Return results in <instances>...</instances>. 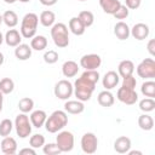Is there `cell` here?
Listing matches in <instances>:
<instances>
[{"instance_id":"obj_7","label":"cell","mask_w":155,"mask_h":155,"mask_svg":"<svg viewBox=\"0 0 155 155\" xmlns=\"http://www.w3.org/2000/svg\"><path fill=\"white\" fill-rule=\"evenodd\" d=\"M137 74L143 79H153L155 78V61L153 58L143 59L137 67Z\"/></svg>"},{"instance_id":"obj_18","label":"cell","mask_w":155,"mask_h":155,"mask_svg":"<svg viewBox=\"0 0 155 155\" xmlns=\"http://www.w3.org/2000/svg\"><path fill=\"white\" fill-rule=\"evenodd\" d=\"M15 56L19 61H27L31 57V47L27 44H19L15 48Z\"/></svg>"},{"instance_id":"obj_35","label":"cell","mask_w":155,"mask_h":155,"mask_svg":"<svg viewBox=\"0 0 155 155\" xmlns=\"http://www.w3.org/2000/svg\"><path fill=\"white\" fill-rule=\"evenodd\" d=\"M13 128V122L10 120V119H4L1 122H0V136L1 137H6L11 133Z\"/></svg>"},{"instance_id":"obj_42","label":"cell","mask_w":155,"mask_h":155,"mask_svg":"<svg viewBox=\"0 0 155 155\" xmlns=\"http://www.w3.org/2000/svg\"><path fill=\"white\" fill-rule=\"evenodd\" d=\"M128 10H136L140 6V0H125Z\"/></svg>"},{"instance_id":"obj_48","label":"cell","mask_w":155,"mask_h":155,"mask_svg":"<svg viewBox=\"0 0 155 155\" xmlns=\"http://www.w3.org/2000/svg\"><path fill=\"white\" fill-rule=\"evenodd\" d=\"M4 59H5V58H4V54H2L1 52H0V65H1L2 63H4Z\"/></svg>"},{"instance_id":"obj_17","label":"cell","mask_w":155,"mask_h":155,"mask_svg":"<svg viewBox=\"0 0 155 155\" xmlns=\"http://www.w3.org/2000/svg\"><path fill=\"white\" fill-rule=\"evenodd\" d=\"M47 119V115L44 110H34L30 116H29V120L31 122V126H34L35 128H40L45 125V121Z\"/></svg>"},{"instance_id":"obj_2","label":"cell","mask_w":155,"mask_h":155,"mask_svg":"<svg viewBox=\"0 0 155 155\" xmlns=\"http://www.w3.org/2000/svg\"><path fill=\"white\" fill-rule=\"evenodd\" d=\"M96 88V85L85 80L84 78H79L75 80L74 82V94L75 97L78 98V101H81V102H86V101H90L91 99V96L93 93Z\"/></svg>"},{"instance_id":"obj_39","label":"cell","mask_w":155,"mask_h":155,"mask_svg":"<svg viewBox=\"0 0 155 155\" xmlns=\"http://www.w3.org/2000/svg\"><path fill=\"white\" fill-rule=\"evenodd\" d=\"M44 61L47 64H54L58 61V53L54 50H48L44 54Z\"/></svg>"},{"instance_id":"obj_25","label":"cell","mask_w":155,"mask_h":155,"mask_svg":"<svg viewBox=\"0 0 155 155\" xmlns=\"http://www.w3.org/2000/svg\"><path fill=\"white\" fill-rule=\"evenodd\" d=\"M69 29L74 35H82L86 30V27L82 24V22L79 19V17H73L69 19Z\"/></svg>"},{"instance_id":"obj_8","label":"cell","mask_w":155,"mask_h":155,"mask_svg":"<svg viewBox=\"0 0 155 155\" xmlns=\"http://www.w3.org/2000/svg\"><path fill=\"white\" fill-rule=\"evenodd\" d=\"M73 91H74V87H73L70 81H68V80H59L56 84L53 92H54V96L57 98L67 101V99H69L71 97Z\"/></svg>"},{"instance_id":"obj_27","label":"cell","mask_w":155,"mask_h":155,"mask_svg":"<svg viewBox=\"0 0 155 155\" xmlns=\"http://www.w3.org/2000/svg\"><path fill=\"white\" fill-rule=\"evenodd\" d=\"M39 21L40 23L44 25V27H52L54 24V21H56V16L52 11L50 10H46V11H42L40 13V17H39Z\"/></svg>"},{"instance_id":"obj_28","label":"cell","mask_w":155,"mask_h":155,"mask_svg":"<svg viewBox=\"0 0 155 155\" xmlns=\"http://www.w3.org/2000/svg\"><path fill=\"white\" fill-rule=\"evenodd\" d=\"M2 22L8 27V28H13L18 24V16L16 15L15 11H5L2 15Z\"/></svg>"},{"instance_id":"obj_10","label":"cell","mask_w":155,"mask_h":155,"mask_svg":"<svg viewBox=\"0 0 155 155\" xmlns=\"http://www.w3.org/2000/svg\"><path fill=\"white\" fill-rule=\"evenodd\" d=\"M116 97L120 102H122L124 104H127V105H132L138 101V94L134 90L126 88V87H122V86L117 90Z\"/></svg>"},{"instance_id":"obj_13","label":"cell","mask_w":155,"mask_h":155,"mask_svg":"<svg viewBox=\"0 0 155 155\" xmlns=\"http://www.w3.org/2000/svg\"><path fill=\"white\" fill-rule=\"evenodd\" d=\"M120 81V75L114 71V70H110L108 73H105V75L103 76V80H102V84H103V87L105 90H111L114 87L117 86Z\"/></svg>"},{"instance_id":"obj_29","label":"cell","mask_w":155,"mask_h":155,"mask_svg":"<svg viewBox=\"0 0 155 155\" xmlns=\"http://www.w3.org/2000/svg\"><path fill=\"white\" fill-rule=\"evenodd\" d=\"M138 126L144 131H150L154 127V120L148 114H142L138 117Z\"/></svg>"},{"instance_id":"obj_19","label":"cell","mask_w":155,"mask_h":155,"mask_svg":"<svg viewBox=\"0 0 155 155\" xmlns=\"http://www.w3.org/2000/svg\"><path fill=\"white\" fill-rule=\"evenodd\" d=\"M65 113L69 114H81L85 110V105L81 101H67L64 104Z\"/></svg>"},{"instance_id":"obj_26","label":"cell","mask_w":155,"mask_h":155,"mask_svg":"<svg viewBox=\"0 0 155 155\" xmlns=\"http://www.w3.org/2000/svg\"><path fill=\"white\" fill-rule=\"evenodd\" d=\"M30 47L31 50L35 51H42L47 47V39L44 35H34L30 41Z\"/></svg>"},{"instance_id":"obj_53","label":"cell","mask_w":155,"mask_h":155,"mask_svg":"<svg viewBox=\"0 0 155 155\" xmlns=\"http://www.w3.org/2000/svg\"><path fill=\"white\" fill-rule=\"evenodd\" d=\"M79 1H86V0H79Z\"/></svg>"},{"instance_id":"obj_38","label":"cell","mask_w":155,"mask_h":155,"mask_svg":"<svg viewBox=\"0 0 155 155\" xmlns=\"http://www.w3.org/2000/svg\"><path fill=\"white\" fill-rule=\"evenodd\" d=\"M42 151L45 155H57V154H61L62 151L59 150L58 145L56 143H48V144H44V148H42Z\"/></svg>"},{"instance_id":"obj_22","label":"cell","mask_w":155,"mask_h":155,"mask_svg":"<svg viewBox=\"0 0 155 155\" xmlns=\"http://www.w3.org/2000/svg\"><path fill=\"white\" fill-rule=\"evenodd\" d=\"M99 5L102 10L108 15H114L120 7L121 2L119 0H99Z\"/></svg>"},{"instance_id":"obj_45","label":"cell","mask_w":155,"mask_h":155,"mask_svg":"<svg viewBox=\"0 0 155 155\" xmlns=\"http://www.w3.org/2000/svg\"><path fill=\"white\" fill-rule=\"evenodd\" d=\"M44 6H53L58 0H39Z\"/></svg>"},{"instance_id":"obj_31","label":"cell","mask_w":155,"mask_h":155,"mask_svg":"<svg viewBox=\"0 0 155 155\" xmlns=\"http://www.w3.org/2000/svg\"><path fill=\"white\" fill-rule=\"evenodd\" d=\"M15 88V82L10 78H4L0 80V91L4 94H10Z\"/></svg>"},{"instance_id":"obj_37","label":"cell","mask_w":155,"mask_h":155,"mask_svg":"<svg viewBox=\"0 0 155 155\" xmlns=\"http://www.w3.org/2000/svg\"><path fill=\"white\" fill-rule=\"evenodd\" d=\"M81 78H84L85 80L92 82V84H97L98 80H99V73L97 71V69H93V70H85L82 74H81Z\"/></svg>"},{"instance_id":"obj_36","label":"cell","mask_w":155,"mask_h":155,"mask_svg":"<svg viewBox=\"0 0 155 155\" xmlns=\"http://www.w3.org/2000/svg\"><path fill=\"white\" fill-rule=\"evenodd\" d=\"M29 144H30V147L34 148V149L41 148V147H44V144H45V137H44L42 134H40V133H35V134H33V136L29 138Z\"/></svg>"},{"instance_id":"obj_34","label":"cell","mask_w":155,"mask_h":155,"mask_svg":"<svg viewBox=\"0 0 155 155\" xmlns=\"http://www.w3.org/2000/svg\"><path fill=\"white\" fill-rule=\"evenodd\" d=\"M139 109L144 113H149V111H153L155 109V101L154 98H143L140 102H139Z\"/></svg>"},{"instance_id":"obj_24","label":"cell","mask_w":155,"mask_h":155,"mask_svg":"<svg viewBox=\"0 0 155 155\" xmlns=\"http://www.w3.org/2000/svg\"><path fill=\"white\" fill-rule=\"evenodd\" d=\"M97 101H98V104L104 107V108H109L114 104L115 99H114V96L111 92H109L108 90H104L102 92H99L98 97H97Z\"/></svg>"},{"instance_id":"obj_1","label":"cell","mask_w":155,"mask_h":155,"mask_svg":"<svg viewBox=\"0 0 155 155\" xmlns=\"http://www.w3.org/2000/svg\"><path fill=\"white\" fill-rule=\"evenodd\" d=\"M68 124V116L67 113L63 110H54L45 121V128L50 133H56L64 128Z\"/></svg>"},{"instance_id":"obj_15","label":"cell","mask_w":155,"mask_h":155,"mask_svg":"<svg viewBox=\"0 0 155 155\" xmlns=\"http://www.w3.org/2000/svg\"><path fill=\"white\" fill-rule=\"evenodd\" d=\"M131 149V139L126 136H121L116 138L114 142V150L119 154H126Z\"/></svg>"},{"instance_id":"obj_40","label":"cell","mask_w":155,"mask_h":155,"mask_svg":"<svg viewBox=\"0 0 155 155\" xmlns=\"http://www.w3.org/2000/svg\"><path fill=\"white\" fill-rule=\"evenodd\" d=\"M128 13H130V10H128V7L126 6V5H120V7L117 8V11L113 15L116 19H125V18H127L128 17Z\"/></svg>"},{"instance_id":"obj_47","label":"cell","mask_w":155,"mask_h":155,"mask_svg":"<svg viewBox=\"0 0 155 155\" xmlns=\"http://www.w3.org/2000/svg\"><path fill=\"white\" fill-rule=\"evenodd\" d=\"M127 153L130 155H142V151H138V150H128Z\"/></svg>"},{"instance_id":"obj_33","label":"cell","mask_w":155,"mask_h":155,"mask_svg":"<svg viewBox=\"0 0 155 155\" xmlns=\"http://www.w3.org/2000/svg\"><path fill=\"white\" fill-rule=\"evenodd\" d=\"M78 17H79V19L82 22V24L86 28L91 27L93 24V22H94V16H93V13L91 11H81Z\"/></svg>"},{"instance_id":"obj_43","label":"cell","mask_w":155,"mask_h":155,"mask_svg":"<svg viewBox=\"0 0 155 155\" xmlns=\"http://www.w3.org/2000/svg\"><path fill=\"white\" fill-rule=\"evenodd\" d=\"M147 48H148V52H149L151 56H155V40H154V39L149 40Z\"/></svg>"},{"instance_id":"obj_32","label":"cell","mask_w":155,"mask_h":155,"mask_svg":"<svg viewBox=\"0 0 155 155\" xmlns=\"http://www.w3.org/2000/svg\"><path fill=\"white\" fill-rule=\"evenodd\" d=\"M34 108V101L29 97H24L22 98L19 102H18V109L22 111V113H29Z\"/></svg>"},{"instance_id":"obj_49","label":"cell","mask_w":155,"mask_h":155,"mask_svg":"<svg viewBox=\"0 0 155 155\" xmlns=\"http://www.w3.org/2000/svg\"><path fill=\"white\" fill-rule=\"evenodd\" d=\"M2 41H4V36H2V33L0 31V45L2 44Z\"/></svg>"},{"instance_id":"obj_12","label":"cell","mask_w":155,"mask_h":155,"mask_svg":"<svg viewBox=\"0 0 155 155\" xmlns=\"http://www.w3.org/2000/svg\"><path fill=\"white\" fill-rule=\"evenodd\" d=\"M150 29L145 23H137L132 27V29H130V34L136 39V40H144L149 36Z\"/></svg>"},{"instance_id":"obj_50","label":"cell","mask_w":155,"mask_h":155,"mask_svg":"<svg viewBox=\"0 0 155 155\" xmlns=\"http://www.w3.org/2000/svg\"><path fill=\"white\" fill-rule=\"evenodd\" d=\"M2 96H4V93L0 91V102H2V101H4V97H2Z\"/></svg>"},{"instance_id":"obj_52","label":"cell","mask_w":155,"mask_h":155,"mask_svg":"<svg viewBox=\"0 0 155 155\" xmlns=\"http://www.w3.org/2000/svg\"><path fill=\"white\" fill-rule=\"evenodd\" d=\"M2 23V15H0V24Z\"/></svg>"},{"instance_id":"obj_21","label":"cell","mask_w":155,"mask_h":155,"mask_svg":"<svg viewBox=\"0 0 155 155\" xmlns=\"http://www.w3.org/2000/svg\"><path fill=\"white\" fill-rule=\"evenodd\" d=\"M114 34L119 40H126L131 35L130 34V27L125 22H117L114 27Z\"/></svg>"},{"instance_id":"obj_23","label":"cell","mask_w":155,"mask_h":155,"mask_svg":"<svg viewBox=\"0 0 155 155\" xmlns=\"http://www.w3.org/2000/svg\"><path fill=\"white\" fill-rule=\"evenodd\" d=\"M79 71V65L74 61H67L62 65V73L65 78H74Z\"/></svg>"},{"instance_id":"obj_30","label":"cell","mask_w":155,"mask_h":155,"mask_svg":"<svg viewBox=\"0 0 155 155\" xmlns=\"http://www.w3.org/2000/svg\"><path fill=\"white\" fill-rule=\"evenodd\" d=\"M140 91L143 93L144 97H149V98H154L155 97V82L153 80L145 81L142 84Z\"/></svg>"},{"instance_id":"obj_5","label":"cell","mask_w":155,"mask_h":155,"mask_svg":"<svg viewBox=\"0 0 155 155\" xmlns=\"http://www.w3.org/2000/svg\"><path fill=\"white\" fill-rule=\"evenodd\" d=\"M15 128L16 133L19 138H27L31 133V122L29 120V116L25 113H21L16 116L15 120Z\"/></svg>"},{"instance_id":"obj_44","label":"cell","mask_w":155,"mask_h":155,"mask_svg":"<svg viewBox=\"0 0 155 155\" xmlns=\"http://www.w3.org/2000/svg\"><path fill=\"white\" fill-rule=\"evenodd\" d=\"M19 154H29V155H36V151H35V149L34 148H23V149H21L19 150Z\"/></svg>"},{"instance_id":"obj_4","label":"cell","mask_w":155,"mask_h":155,"mask_svg":"<svg viewBox=\"0 0 155 155\" xmlns=\"http://www.w3.org/2000/svg\"><path fill=\"white\" fill-rule=\"evenodd\" d=\"M38 24H39L38 15L33 12L24 15V17L22 18V23H21V35L25 39H31L36 33Z\"/></svg>"},{"instance_id":"obj_16","label":"cell","mask_w":155,"mask_h":155,"mask_svg":"<svg viewBox=\"0 0 155 155\" xmlns=\"http://www.w3.org/2000/svg\"><path fill=\"white\" fill-rule=\"evenodd\" d=\"M5 42L7 44V46H11V47H16L17 45L21 44L22 41V35L18 30L16 29H10L6 31L5 34V38H4Z\"/></svg>"},{"instance_id":"obj_6","label":"cell","mask_w":155,"mask_h":155,"mask_svg":"<svg viewBox=\"0 0 155 155\" xmlns=\"http://www.w3.org/2000/svg\"><path fill=\"white\" fill-rule=\"evenodd\" d=\"M56 144L62 153H69L74 148V134L69 131H62L56 137Z\"/></svg>"},{"instance_id":"obj_3","label":"cell","mask_w":155,"mask_h":155,"mask_svg":"<svg viewBox=\"0 0 155 155\" xmlns=\"http://www.w3.org/2000/svg\"><path fill=\"white\" fill-rule=\"evenodd\" d=\"M51 36L54 45L59 48H64L69 45V30L64 23H56L51 28Z\"/></svg>"},{"instance_id":"obj_46","label":"cell","mask_w":155,"mask_h":155,"mask_svg":"<svg viewBox=\"0 0 155 155\" xmlns=\"http://www.w3.org/2000/svg\"><path fill=\"white\" fill-rule=\"evenodd\" d=\"M6 4H15L16 1H21V2H29L30 0H4Z\"/></svg>"},{"instance_id":"obj_11","label":"cell","mask_w":155,"mask_h":155,"mask_svg":"<svg viewBox=\"0 0 155 155\" xmlns=\"http://www.w3.org/2000/svg\"><path fill=\"white\" fill-rule=\"evenodd\" d=\"M102 64V58L101 56L96 54V53H90V54H85L81 57L80 59V65L85 69V70H93L99 68Z\"/></svg>"},{"instance_id":"obj_20","label":"cell","mask_w":155,"mask_h":155,"mask_svg":"<svg viewBox=\"0 0 155 155\" xmlns=\"http://www.w3.org/2000/svg\"><path fill=\"white\" fill-rule=\"evenodd\" d=\"M134 71V64L132 61L130 59H125V61H121L119 67H117V74L121 76V78H125V76H128V75H132Z\"/></svg>"},{"instance_id":"obj_51","label":"cell","mask_w":155,"mask_h":155,"mask_svg":"<svg viewBox=\"0 0 155 155\" xmlns=\"http://www.w3.org/2000/svg\"><path fill=\"white\" fill-rule=\"evenodd\" d=\"M1 110H2V102H0V113H1Z\"/></svg>"},{"instance_id":"obj_9","label":"cell","mask_w":155,"mask_h":155,"mask_svg":"<svg viewBox=\"0 0 155 155\" xmlns=\"http://www.w3.org/2000/svg\"><path fill=\"white\" fill-rule=\"evenodd\" d=\"M98 147V138L94 133L87 132L81 137V149L85 154H94Z\"/></svg>"},{"instance_id":"obj_14","label":"cell","mask_w":155,"mask_h":155,"mask_svg":"<svg viewBox=\"0 0 155 155\" xmlns=\"http://www.w3.org/2000/svg\"><path fill=\"white\" fill-rule=\"evenodd\" d=\"M1 151L6 155H13L17 151V142L15 138L12 137H4V139L1 140Z\"/></svg>"},{"instance_id":"obj_41","label":"cell","mask_w":155,"mask_h":155,"mask_svg":"<svg viewBox=\"0 0 155 155\" xmlns=\"http://www.w3.org/2000/svg\"><path fill=\"white\" fill-rule=\"evenodd\" d=\"M136 85H137V80H136V78L133 75H128V76L122 78V87L134 90Z\"/></svg>"}]
</instances>
